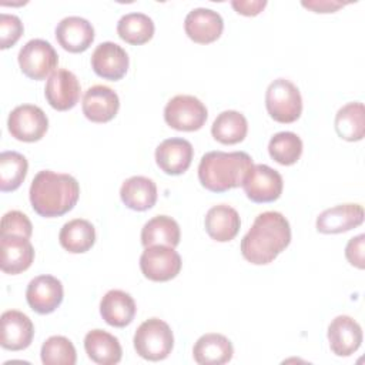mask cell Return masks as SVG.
Wrapping results in <instances>:
<instances>
[{
	"label": "cell",
	"instance_id": "32",
	"mask_svg": "<svg viewBox=\"0 0 365 365\" xmlns=\"http://www.w3.org/2000/svg\"><path fill=\"white\" fill-rule=\"evenodd\" d=\"M29 170L26 157L17 151L0 154V190L3 192L17 190L24 181Z\"/></svg>",
	"mask_w": 365,
	"mask_h": 365
},
{
	"label": "cell",
	"instance_id": "12",
	"mask_svg": "<svg viewBox=\"0 0 365 365\" xmlns=\"http://www.w3.org/2000/svg\"><path fill=\"white\" fill-rule=\"evenodd\" d=\"M80 91L81 87L76 74L66 68H58L50 74L44 87L47 103L57 111L71 110L78 103Z\"/></svg>",
	"mask_w": 365,
	"mask_h": 365
},
{
	"label": "cell",
	"instance_id": "4",
	"mask_svg": "<svg viewBox=\"0 0 365 365\" xmlns=\"http://www.w3.org/2000/svg\"><path fill=\"white\" fill-rule=\"evenodd\" d=\"M134 349L147 361L165 359L174 346V335L167 322L160 318L144 321L134 334Z\"/></svg>",
	"mask_w": 365,
	"mask_h": 365
},
{
	"label": "cell",
	"instance_id": "11",
	"mask_svg": "<svg viewBox=\"0 0 365 365\" xmlns=\"http://www.w3.org/2000/svg\"><path fill=\"white\" fill-rule=\"evenodd\" d=\"M63 284L53 275H38L33 278L26 289L29 307L37 314L54 312L63 302Z\"/></svg>",
	"mask_w": 365,
	"mask_h": 365
},
{
	"label": "cell",
	"instance_id": "33",
	"mask_svg": "<svg viewBox=\"0 0 365 365\" xmlns=\"http://www.w3.org/2000/svg\"><path fill=\"white\" fill-rule=\"evenodd\" d=\"M268 153L275 163L281 165H292L302 154V140L291 131L277 133L268 143Z\"/></svg>",
	"mask_w": 365,
	"mask_h": 365
},
{
	"label": "cell",
	"instance_id": "9",
	"mask_svg": "<svg viewBox=\"0 0 365 365\" xmlns=\"http://www.w3.org/2000/svg\"><path fill=\"white\" fill-rule=\"evenodd\" d=\"M7 128L11 137L24 143H34L44 137L48 128L46 113L33 104L17 106L7 118Z\"/></svg>",
	"mask_w": 365,
	"mask_h": 365
},
{
	"label": "cell",
	"instance_id": "30",
	"mask_svg": "<svg viewBox=\"0 0 365 365\" xmlns=\"http://www.w3.org/2000/svg\"><path fill=\"white\" fill-rule=\"evenodd\" d=\"M335 131L346 141H359L365 135V110L359 101L342 106L335 115Z\"/></svg>",
	"mask_w": 365,
	"mask_h": 365
},
{
	"label": "cell",
	"instance_id": "10",
	"mask_svg": "<svg viewBox=\"0 0 365 365\" xmlns=\"http://www.w3.org/2000/svg\"><path fill=\"white\" fill-rule=\"evenodd\" d=\"M242 188L252 202H272L282 194L281 174L267 164H254L242 182Z\"/></svg>",
	"mask_w": 365,
	"mask_h": 365
},
{
	"label": "cell",
	"instance_id": "35",
	"mask_svg": "<svg viewBox=\"0 0 365 365\" xmlns=\"http://www.w3.org/2000/svg\"><path fill=\"white\" fill-rule=\"evenodd\" d=\"M33 234L31 221L21 211L13 210L3 215L0 225V235H20L30 238Z\"/></svg>",
	"mask_w": 365,
	"mask_h": 365
},
{
	"label": "cell",
	"instance_id": "23",
	"mask_svg": "<svg viewBox=\"0 0 365 365\" xmlns=\"http://www.w3.org/2000/svg\"><path fill=\"white\" fill-rule=\"evenodd\" d=\"M204 225L207 234L212 240L218 242H228L237 237L241 227V220L237 210L230 205L220 204L207 211Z\"/></svg>",
	"mask_w": 365,
	"mask_h": 365
},
{
	"label": "cell",
	"instance_id": "6",
	"mask_svg": "<svg viewBox=\"0 0 365 365\" xmlns=\"http://www.w3.org/2000/svg\"><path fill=\"white\" fill-rule=\"evenodd\" d=\"M208 117L207 107L194 96L178 94L164 108L165 123L178 131H197Z\"/></svg>",
	"mask_w": 365,
	"mask_h": 365
},
{
	"label": "cell",
	"instance_id": "1",
	"mask_svg": "<svg viewBox=\"0 0 365 365\" xmlns=\"http://www.w3.org/2000/svg\"><path fill=\"white\" fill-rule=\"evenodd\" d=\"M291 242L288 220L277 211H265L255 217L250 231L241 240L242 257L254 265L272 262Z\"/></svg>",
	"mask_w": 365,
	"mask_h": 365
},
{
	"label": "cell",
	"instance_id": "29",
	"mask_svg": "<svg viewBox=\"0 0 365 365\" xmlns=\"http://www.w3.org/2000/svg\"><path fill=\"white\" fill-rule=\"evenodd\" d=\"M248 133V123L244 114L235 110H227L217 115L211 125L212 137L227 145L241 143Z\"/></svg>",
	"mask_w": 365,
	"mask_h": 365
},
{
	"label": "cell",
	"instance_id": "7",
	"mask_svg": "<svg viewBox=\"0 0 365 365\" xmlns=\"http://www.w3.org/2000/svg\"><path fill=\"white\" fill-rule=\"evenodd\" d=\"M17 58L21 73L31 80H44L48 74L54 73L58 64L57 51L43 38L27 41L20 48Z\"/></svg>",
	"mask_w": 365,
	"mask_h": 365
},
{
	"label": "cell",
	"instance_id": "25",
	"mask_svg": "<svg viewBox=\"0 0 365 365\" xmlns=\"http://www.w3.org/2000/svg\"><path fill=\"white\" fill-rule=\"evenodd\" d=\"M88 358L98 365H115L121 361L123 349L118 339L107 331L91 329L84 338Z\"/></svg>",
	"mask_w": 365,
	"mask_h": 365
},
{
	"label": "cell",
	"instance_id": "3",
	"mask_svg": "<svg viewBox=\"0 0 365 365\" xmlns=\"http://www.w3.org/2000/svg\"><path fill=\"white\" fill-rule=\"evenodd\" d=\"M252 165V158L244 151H210L201 157L198 180L208 191L225 192L242 185Z\"/></svg>",
	"mask_w": 365,
	"mask_h": 365
},
{
	"label": "cell",
	"instance_id": "18",
	"mask_svg": "<svg viewBox=\"0 0 365 365\" xmlns=\"http://www.w3.org/2000/svg\"><path fill=\"white\" fill-rule=\"evenodd\" d=\"M364 222V208L348 202L331 207L317 217V231L321 234H341Z\"/></svg>",
	"mask_w": 365,
	"mask_h": 365
},
{
	"label": "cell",
	"instance_id": "13",
	"mask_svg": "<svg viewBox=\"0 0 365 365\" xmlns=\"http://www.w3.org/2000/svg\"><path fill=\"white\" fill-rule=\"evenodd\" d=\"M128 64L130 60L125 50L113 41L98 44L91 54V68L104 80H121L128 70Z\"/></svg>",
	"mask_w": 365,
	"mask_h": 365
},
{
	"label": "cell",
	"instance_id": "20",
	"mask_svg": "<svg viewBox=\"0 0 365 365\" xmlns=\"http://www.w3.org/2000/svg\"><path fill=\"white\" fill-rule=\"evenodd\" d=\"M0 268L4 274H20L33 264L34 248L29 238L20 235H0Z\"/></svg>",
	"mask_w": 365,
	"mask_h": 365
},
{
	"label": "cell",
	"instance_id": "37",
	"mask_svg": "<svg viewBox=\"0 0 365 365\" xmlns=\"http://www.w3.org/2000/svg\"><path fill=\"white\" fill-rule=\"evenodd\" d=\"M364 241L365 235L359 234L351 238L345 247V257L348 262L359 269H364Z\"/></svg>",
	"mask_w": 365,
	"mask_h": 365
},
{
	"label": "cell",
	"instance_id": "8",
	"mask_svg": "<svg viewBox=\"0 0 365 365\" xmlns=\"http://www.w3.org/2000/svg\"><path fill=\"white\" fill-rule=\"evenodd\" d=\"M180 254L167 245L145 247L140 257L143 275L154 282H165L175 278L181 271Z\"/></svg>",
	"mask_w": 365,
	"mask_h": 365
},
{
	"label": "cell",
	"instance_id": "16",
	"mask_svg": "<svg viewBox=\"0 0 365 365\" xmlns=\"http://www.w3.org/2000/svg\"><path fill=\"white\" fill-rule=\"evenodd\" d=\"M83 114L93 123H108L120 108V98L114 90L107 86L96 84L83 96Z\"/></svg>",
	"mask_w": 365,
	"mask_h": 365
},
{
	"label": "cell",
	"instance_id": "36",
	"mask_svg": "<svg viewBox=\"0 0 365 365\" xmlns=\"http://www.w3.org/2000/svg\"><path fill=\"white\" fill-rule=\"evenodd\" d=\"M24 31L21 20L14 14H0V48L6 50L14 46Z\"/></svg>",
	"mask_w": 365,
	"mask_h": 365
},
{
	"label": "cell",
	"instance_id": "38",
	"mask_svg": "<svg viewBox=\"0 0 365 365\" xmlns=\"http://www.w3.org/2000/svg\"><path fill=\"white\" fill-rule=\"evenodd\" d=\"M231 6L234 7V10L238 13V14H242V16H257L259 14L264 7L267 6V1L265 0H234L231 1Z\"/></svg>",
	"mask_w": 365,
	"mask_h": 365
},
{
	"label": "cell",
	"instance_id": "34",
	"mask_svg": "<svg viewBox=\"0 0 365 365\" xmlns=\"http://www.w3.org/2000/svg\"><path fill=\"white\" fill-rule=\"evenodd\" d=\"M40 356L44 365H74L77 361L73 342L61 335L47 338L41 345Z\"/></svg>",
	"mask_w": 365,
	"mask_h": 365
},
{
	"label": "cell",
	"instance_id": "24",
	"mask_svg": "<svg viewBox=\"0 0 365 365\" xmlns=\"http://www.w3.org/2000/svg\"><path fill=\"white\" fill-rule=\"evenodd\" d=\"M234 348L231 341L215 332L200 336L192 348L194 361L200 365H222L230 362Z\"/></svg>",
	"mask_w": 365,
	"mask_h": 365
},
{
	"label": "cell",
	"instance_id": "22",
	"mask_svg": "<svg viewBox=\"0 0 365 365\" xmlns=\"http://www.w3.org/2000/svg\"><path fill=\"white\" fill-rule=\"evenodd\" d=\"M137 307L133 297L121 289H110L101 298L100 314L103 319L115 328L130 325L135 317Z\"/></svg>",
	"mask_w": 365,
	"mask_h": 365
},
{
	"label": "cell",
	"instance_id": "26",
	"mask_svg": "<svg viewBox=\"0 0 365 365\" xmlns=\"http://www.w3.org/2000/svg\"><path fill=\"white\" fill-rule=\"evenodd\" d=\"M120 197L130 210L147 211L154 207L157 201V185L148 177L134 175L123 182Z\"/></svg>",
	"mask_w": 365,
	"mask_h": 365
},
{
	"label": "cell",
	"instance_id": "27",
	"mask_svg": "<svg viewBox=\"0 0 365 365\" xmlns=\"http://www.w3.org/2000/svg\"><path fill=\"white\" fill-rule=\"evenodd\" d=\"M180 227L168 215H157L148 220L141 230V244L144 247L167 245L175 248L180 244Z\"/></svg>",
	"mask_w": 365,
	"mask_h": 365
},
{
	"label": "cell",
	"instance_id": "19",
	"mask_svg": "<svg viewBox=\"0 0 365 365\" xmlns=\"http://www.w3.org/2000/svg\"><path fill=\"white\" fill-rule=\"evenodd\" d=\"M328 341L336 356H349L362 344V328L354 318L338 315L328 327Z\"/></svg>",
	"mask_w": 365,
	"mask_h": 365
},
{
	"label": "cell",
	"instance_id": "14",
	"mask_svg": "<svg viewBox=\"0 0 365 365\" xmlns=\"http://www.w3.org/2000/svg\"><path fill=\"white\" fill-rule=\"evenodd\" d=\"M0 345L9 351H21L30 346L34 336L31 319L16 309L4 311L0 317Z\"/></svg>",
	"mask_w": 365,
	"mask_h": 365
},
{
	"label": "cell",
	"instance_id": "28",
	"mask_svg": "<svg viewBox=\"0 0 365 365\" xmlns=\"http://www.w3.org/2000/svg\"><path fill=\"white\" fill-rule=\"evenodd\" d=\"M58 241L66 251L71 254H83L94 245L96 230L90 221L74 218L61 227Z\"/></svg>",
	"mask_w": 365,
	"mask_h": 365
},
{
	"label": "cell",
	"instance_id": "5",
	"mask_svg": "<svg viewBox=\"0 0 365 365\" xmlns=\"http://www.w3.org/2000/svg\"><path fill=\"white\" fill-rule=\"evenodd\" d=\"M265 107L274 121L282 124L294 123L302 113L301 93L289 80L277 78L265 91Z\"/></svg>",
	"mask_w": 365,
	"mask_h": 365
},
{
	"label": "cell",
	"instance_id": "31",
	"mask_svg": "<svg viewBox=\"0 0 365 365\" xmlns=\"http://www.w3.org/2000/svg\"><path fill=\"white\" fill-rule=\"evenodd\" d=\"M154 21L144 13L124 14L117 23V34L128 44L140 46L154 36Z\"/></svg>",
	"mask_w": 365,
	"mask_h": 365
},
{
	"label": "cell",
	"instance_id": "21",
	"mask_svg": "<svg viewBox=\"0 0 365 365\" xmlns=\"http://www.w3.org/2000/svg\"><path fill=\"white\" fill-rule=\"evenodd\" d=\"M56 38L66 51L83 53L94 41V29L88 20L78 16H68L57 24Z\"/></svg>",
	"mask_w": 365,
	"mask_h": 365
},
{
	"label": "cell",
	"instance_id": "2",
	"mask_svg": "<svg viewBox=\"0 0 365 365\" xmlns=\"http://www.w3.org/2000/svg\"><path fill=\"white\" fill-rule=\"evenodd\" d=\"M33 210L44 217H61L71 211L80 197V185L70 174L43 170L36 174L30 185Z\"/></svg>",
	"mask_w": 365,
	"mask_h": 365
},
{
	"label": "cell",
	"instance_id": "15",
	"mask_svg": "<svg viewBox=\"0 0 365 365\" xmlns=\"http://www.w3.org/2000/svg\"><path fill=\"white\" fill-rule=\"evenodd\" d=\"M194 148L185 138H167L155 148V163L168 175L185 173L192 161Z\"/></svg>",
	"mask_w": 365,
	"mask_h": 365
},
{
	"label": "cell",
	"instance_id": "17",
	"mask_svg": "<svg viewBox=\"0 0 365 365\" xmlns=\"http://www.w3.org/2000/svg\"><path fill=\"white\" fill-rule=\"evenodd\" d=\"M185 34L198 44H210L220 38L224 30V20L220 13L198 7L191 10L184 20Z\"/></svg>",
	"mask_w": 365,
	"mask_h": 365
},
{
	"label": "cell",
	"instance_id": "39",
	"mask_svg": "<svg viewBox=\"0 0 365 365\" xmlns=\"http://www.w3.org/2000/svg\"><path fill=\"white\" fill-rule=\"evenodd\" d=\"M302 6L305 9L312 10L314 13H335L338 9L344 7L345 3L319 0V1H302Z\"/></svg>",
	"mask_w": 365,
	"mask_h": 365
}]
</instances>
